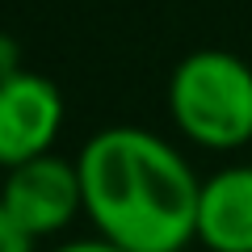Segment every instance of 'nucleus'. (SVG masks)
Instances as JSON below:
<instances>
[{"label": "nucleus", "mask_w": 252, "mask_h": 252, "mask_svg": "<svg viewBox=\"0 0 252 252\" xmlns=\"http://www.w3.org/2000/svg\"><path fill=\"white\" fill-rule=\"evenodd\" d=\"M84 215L101 240L126 252H181L198 235V193L189 160L143 126H105L80 147Z\"/></svg>", "instance_id": "nucleus-1"}, {"label": "nucleus", "mask_w": 252, "mask_h": 252, "mask_svg": "<svg viewBox=\"0 0 252 252\" xmlns=\"http://www.w3.org/2000/svg\"><path fill=\"white\" fill-rule=\"evenodd\" d=\"M168 114L189 143L240 152L252 143V67L231 51H193L168 76Z\"/></svg>", "instance_id": "nucleus-2"}, {"label": "nucleus", "mask_w": 252, "mask_h": 252, "mask_svg": "<svg viewBox=\"0 0 252 252\" xmlns=\"http://www.w3.org/2000/svg\"><path fill=\"white\" fill-rule=\"evenodd\" d=\"M4 185H0V206L9 210V219L30 235V240H46L59 235L84 210V189H80V168L63 156L46 152L38 160H26L17 168H4Z\"/></svg>", "instance_id": "nucleus-3"}, {"label": "nucleus", "mask_w": 252, "mask_h": 252, "mask_svg": "<svg viewBox=\"0 0 252 252\" xmlns=\"http://www.w3.org/2000/svg\"><path fill=\"white\" fill-rule=\"evenodd\" d=\"M63 130V97L46 76L0 72V168H17L51 152Z\"/></svg>", "instance_id": "nucleus-4"}, {"label": "nucleus", "mask_w": 252, "mask_h": 252, "mask_svg": "<svg viewBox=\"0 0 252 252\" xmlns=\"http://www.w3.org/2000/svg\"><path fill=\"white\" fill-rule=\"evenodd\" d=\"M193 240L206 252H252V164H231L202 181Z\"/></svg>", "instance_id": "nucleus-5"}, {"label": "nucleus", "mask_w": 252, "mask_h": 252, "mask_svg": "<svg viewBox=\"0 0 252 252\" xmlns=\"http://www.w3.org/2000/svg\"><path fill=\"white\" fill-rule=\"evenodd\" d=\"M0 252H34V240L9 219L4 206H0Z\"/></svg>", "instance_id": "nucleus-6"}, {"label": "nucleus", "mask_w": 252, "mask_h": 252, "mask_svg": "<svg viewBox=\"0 0 252 252\" xmlns=\"http://www.w3.org/2000/svg\"><path fill=\"white\" fill-rule=\"evenodd\" d=\"M51 252H126V248H118V244H109V240H72V244H59V248H51Z\"/></svg>", "instance_id": "nucleus-7"}]
</instances>
